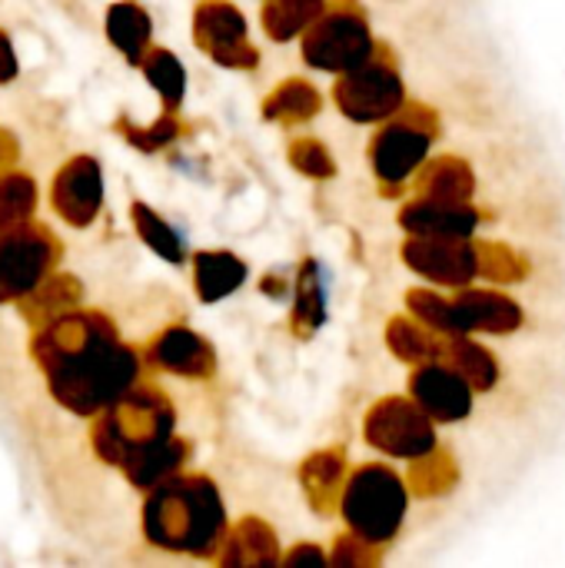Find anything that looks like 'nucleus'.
<instances>
[{
    "mask_svg": "<svg viewBox=\"0 0 565 568\" xmlns=\"http://www.w3.org/2000/svg\"><path fill=\"white\" fill-rule=\"evenodd\" d=\"M153 356H157V363H163L167 369H176V373H200V356H203V349H200V343H196L190 333L173 329V333H167V336L157 343Z\"/></svg>",
    "mask_w": 565,
    "mask_h": 568,
    "instance_id": "obj_9",
    "label": "nucleus"
},
{
    "mask_svg": "<svg viewBox=\"0 0 565 568\" xmlns=\"http://www.w3.org/2000/svg\"><path fill=\"white\" fill-rule=\"evenodd\" d=\"M33 363L47 376L50 396L77 413L97 416L110 409L137 379V356L117 343L100 313H60L33 336Z\"/></svg>",
    "mask_w": 565,
    "mask_h": 568,
    "instance_id": "obj_1",
    "label": "nucleus"
},
{
    "mask_svg": "<svg viewBox=\"0 0 565 568\" xmlns=\"http://www.w3.org/2000/svg\"><path fill=\"white\" fill-rule=\"evenodd\" d=\"M167 429H170L167 406L157 396L137 393V396L117 399L110 409H103L100 423L93 426V449L107 463L123 466L137 453L163 443Z\"/></svg>",
    "mask_w": 565,
    "mask_h": 568,
    "instance_id": "obj_3",
    "label": "nucleus"
},
{
    "mask_svg": "<svg viewBox=\"0 0 565 568\" xmlns=\"http://www.w3.org/2000/svg\"><path fill=\"white\" fill-rule=\"evenodd\" d=\"M147 73H150V80L160 87V93L163 97H170V100H176L180 97V67H176V60L170 57V53H153L150 60H147Z\"/></svg>",
    "mask_w": 565,
    "mask_h": 568,
    "instance_id": "obj_11",
    "label": "nucleus"
},
{
    "mask_svg": "<svg viewBox=\"0 0 565 568\" xmlns=\"http://www.w3.org/2000/svg\"><path fill=\"white\" fill-rule=\"evenodd\" d=\"M107 33L113 40V47H120L130 60L140 57L147 37H150V20L140 7L133 3H117L107 17Z\"/></svg>",
    "mask_w": 565,
    "mask_h": 568,
    "instance_id": "obj_8",
    "label": "nucleus"
},
{
    "mask_svg": "<svg viewBox=\"0 0 565 568\" xmlns=\"http://www.w3.org/2000/svg\"><path fill=\"white\" fill-rule=\"evenodd\" d=\"M50 200H53V210L70 226H90L103 203L100 163L93 156H73L70 163H63L53 180Z\"/></svg>",
    "mask_w": 565,
    "mask_h": 568,
    "instance_id": "obj_5",
    "label": "nucleus"
},
{
    "mask_svg": "<svg viewBox=\"0 0 565 568\" xmlns=\"http://www.w3.org/2000/svg\"><path fill=\"white\" fill-rule=\"evenodd\" d=\"M220 529V506L196 479L163 483L147 503V536L163 549H203Z\"/></svg>",
    "mask_w": 565,
    "mask_h": 568,
    "instance_id": "obj_2",
    "label": "nucleus"
},
{
    "mask_svg": "<svg viewBox=\"0 0 565 568\" xmlns=\"http://www.w3.org/2000/svg\"><path fill=\"white\" fill-rule=\"evenodd\" d=\"M60 243L47 226L23 223L0 233V303L27 300L53 270Z\"/></svg>",
    "mask_w": 565,
    "mask_h": 568,
    "instance_id": "obj_4",
    "label": "nucleus"
},
{
    "mask_svg": "<svg viewBox=\"0 0 565 568\" xmlns=\"http://www.w3.org/2000/svg\"><path fill=\"white\" fill-rule=\"evenodd\" d=\"M13 156V146H7V143H0V163H7Z\"/></svg>",
    "mask_w": 565,
    "mask_h": 568,
    "instance_id": "obj_13",
    "label": "nucleus"
},
{
    "mask_svg": "<svg viewBox=\"0 0 565 568\" xmlns=\"http://www.w3.org/2000/svg\"><path fill=\"white\" fill-rule=\"evenodd\" d=\"M80 296V286L70 276H47L27 300V320L40 329L43 323H50L53 316L67 313L73 306V300Z\"/></svg>",
    "mask_w": 565,
    "mask_h": 568,
    "instance_id": "obj_7",
    "label": "nucleus"
},
{
    "mask_svg": "<svg viewBox=\"0 0 565 568\" xmlns=\"http://www.w3.org/2000/svg\"><path fill=\"white\" fill-rule=\"evenodd\" d=\"M37 206V183L27 173H0V233L30 223Z\"/></svg>",
    "mask_w": 565,
    "mask_h": 568,
    "instance_id": "obj_6",
    "label": "nucleus"
},
{
    "mask_svg": "<svg viewBox=\"0 0 565 568\" xmlns=\"http://www.w3.org/2000/svg\"><path fill=\"white\" fill-rule=\"evenodd\" d=\"M133 220H137V226H140V233H143V240H147V243H153L163 256L180 260V250H176L173 236L167 233V226H163V223L147 210V206H133Z\"/></svg>",
    "mask_w": 565,
    "mask_h": 568,
    "instance_id": "obj_10",
    "label": "nucleus"
},
{
    "mask_svg": "<svg viewBox=\"0 0 565 568\" xmlns=\"http://www.w3.org/2000/svg\"><path fill=\"white\" fill-rule=\"evenodd\" d=\"M13 77H17V53H13L10 37L0 30V83H10Z\"/></svg>",
    "mask_w": 565,
    "mask_h": 568,
    "instance_id": "obj_12",
    "label": "nucleus"
}]
</instances>
